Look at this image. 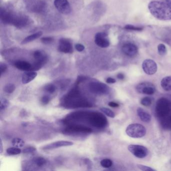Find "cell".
Returning a JSON list of instances; mask_svg holds the SVG:
<instances>
[{
	"label": "cell",
	"instance_id": "cell-1",
	"mask_svg": "<svg viewBox=\"0 0 171 171\" xmlns=\"http://www.w3.org/2000/svg\"><path fill=\"white\" fill-rule=\"evenodd\" d=\"M148 8L151 14L159 20H171V7L164 2H151Z\"/></svg>",
	"mask_w": 171,
	"mask_h": 171
},
{
	"label": "cell",
	"instance_id": "cell-2",
	"mask_svg": "<svg viewBox=\"0 0 171 171\" xmlns=\"http://www.w3.org/2000/svg\"><path fill=\"white\" fill-rule=\"evenodd\" d=\"M63 103L66 107L69 109L92 106L91 103L85 98H82L80 94L79 91L77 88H74L68 93L64 97Z\"/></svg>",
	"mask_w": 171,
	"mask_h": 171
},
{
	"label": "cell",
	"instance_id": "cell-3",
	"mask_svg": "<svg viewBox=\"0 0 171 171\" xmlns=\"http://www.w3.org/2000/svg\"><path fill=\"white\" fill-rule=\"evenodd\" d=\"M82 119H86L89 124L97 128H103L107 125V119L99 112H82Z\"/></svg>",
	"mask_w": 171,
	"mask_h": 171
},
{
	"label": "cell",
	"instance_id": "cell-4",
	"mask_svg": "<svg viewBox=\"0 0 171 171\" xmlns=\"http://www.w3.org/2000/svg\"><path fill=\"white\" fill-rule=\"evenodd\" d=\"M171 110V103L167 98H160L157 101L155 106V112L157 116L160 119L166 118Z\"/></svg>",
	"mask_w": 171,
	"mask_h": 171
},
{
	"label": "cell",
	"instance_id": "cell-5",
	"mask_svg": "<svg viewBox=\"0 0 171 171\" xmlns=\"http://www.w3.org/2000/svg\"><path fill=\"white\" fill-rule=\"evenodd\" d=\"M126 133L130 137L140 138L145 136L146 129L141 124H133L128 125L126 129Z\"/></svg>",
	"mask_w": 171,
	"mask_h": 171
},
{
	"label": "cell",
	"instance_id": "cell-6",
	"mask_svg": "<svg viewBox=\"0 0 171 171\" xmlns=\"http://www.w3.org/2000/svg\"><path fill=\"white\" fill-rule=\"evenodd\" d=\"M89 88L90 92L96 94H107L109 92V87L102 82H91Z\"/></svg>",
	"mask_w": 171,
	"mask_h": 171
},
{
	"label": "cell",
	"instance_id": "cell-7",
	"mask_svg": "<svg viewBox=\"0 0 171 171\" xmlns=\"http://www.w3.org/2000/svg\"><path fill=\"white\" fill-rule=\"evenodd\" d=\"M128 150L135 157L138 158H144L148 154V149L140 145H129Z\"/></svg>",
	"mask_w": 171,
	"mask_h": 171
},
{
	"label": "cell",
	"instance_id": "cell-8",
	"mask_svg": "<svg viewBox=\"0 0 171 171\" xmlns=\"http://www.w3.org/2000/svg\"><path fill=\"white\" fill-rule=\"evenodd\" d=\"M136 90L138 92L146 95H151L155 92V87L150 82H142L136 87Z\"/></svg>",
	"mask_w": 171,
	"mask_h": 171
},
{
	"label": "cell",
	"instance_id": "cell-9",
	"mask_svg": "<svg viewBox=\"0 0 171 171\" xmlns=\"http://www.w3.org/2000/svg\"><path fill=\"white\" fill-rule=\"evenodd\" d=\"M54 5L59 12L63 14H69L71 12L70 5L68 0H55Z\"/></svg>",
	"mask_w": 171,
	"mask_h": 171
},
{
	"label": "cell",
	"instance_id": "cell-10",
	"mask_svg": "<svg viewBox=\"0 0 171 171\" xmlns=\"http://www.w3.org/2000/svg\"><path fill=\"white\" fill-rule=\"evenodd\" d=\"M142 67L144 72L148 75L154 74L157 72V64L151 59L145 60L142 63Z\"/></svg>",
	"mask_w": 171,
	"mask_h": 171
},
{
	"label": "cell",
	"instance_id": "cell-11",
	"mask_svg": "<svg viewBox=\"0 0 171 171\" xmlns=\"http://www.w3.org/2000/svg\"><path fill=\"white\" fill-rule=\"evenodd\" d=\"M107 34L105 32H98L95 36V43L101 48H106L110 46V43L107 38Z\"/></svg>",
	"mask_w": 171,
	"mask_h": 171
},
{
	"label": "cell",
	"instance_id": "cell-12",
	"mask_svg": "<svg viewBox=\"0 0 171 171\" xmlns=\"http://www.w3.org/2000/svg\"><path fill=\"white\" fill-rule=\"evenodd\" d=\"M58 49L61 52L65 53H72L73 51L72 43L66 38H62L59 40Z\"/></svg>",
	"mask_w": 171,
	"mask_h": 171
},
{
	"label": "cell",
	"instance_id": "cell-13",
	"mask_svg": "<svg viewBox=\"0 0 171 171\" xmlns=\"http://www.w3.org/2000/svg\"><path fill=\"white\" fill-rule=\"evenodd\" d=\"M67 133H90L92 132L91 128L82 125L70 124L65 129Z\"/></svg>",
	"mask_w": 171,
	"mask_h": 171
},
{
	"label": "cell",
	"instance_id": "cell-14",
	"mask_svg": "<svg viewBox=\"0 0 171 171\" xmlns=\"http://www.w3.org/2000/svg\"><path fill=\"white\" fill-rule=\"evenodd\" d=\"M122 50L124 54L131 57H135L138 52L137 47L132 43L124 44L122 48Z\"/></svg>",
	"mask_w": 171,
	"mask_h": 171
},
{
	"label": "cell",
	"instance_id": "cell-15",
	"mask_svg": "<svg viewBox=\"0 0 171 171\" xmlns=\"http://www.w3.org/2000/svg\"><path fill=\"white\" fill-rule=\"evenodd\" d=\"M73 145V142H71L60 141L55 142L51 144L45 146L42 148V149L45 150H52V149L60 148L62 146H70Z\"/></svg>",
	"mask_w": 171,
	"mask_h": 171
},
{
	"label": "cell",
	"instance_id": "cell-16",
	"mask_svg": "<svg viewBox=\"0 0 171 171\" xmlns=\"http://www.w3.org/2000/svg\"><path fill=\"white\" fill-rule=\"evenodd\" d=\"M37 75V73L35 71H28L25 72L22 77L23 83L27 84L35 79Z\"/></svg>",
	"mask_w": 171,
	"mask_h": 171
},
{
	"label": "cell",
	"instance_id": "cell-17",
	"mask_svg": "<svg viewBox=\"0 0 171 171\" xmlns=\"http://www.w3.org/2000/svg\"><path fill=\"white\" fill-rule=\"evenodd\" d=\"M16 68L23 71H32V66L30 63L25 61H18L15 63Z\"/></svg>",
	"mask_w": 171,
	"mask_h": 171
},
{
	"label": "cell",
	"instance_id": "cell-18",
	"mask_svg": "<svg viewBox=\"0 0 171 171\" xmlns=\"http://www.w3.org/2000/svg\"><path fill=\"white\" fill-rule=\"evenodd\" d=\"M137 114L140 119L142 122L149 123L151 120V115L144 109L139 107L137 110Z\"/></svg>",
	"mask_w": 171,
	"mask_h": 171
},
{
	"label": "cell",
	"instance_id": "cell-19",
	"mask_svg": "<svg viewBox=\"0 0 171 171\" xmlns=\"http://www.w3.org/2000/svg\"><path fill=\"white\" fill-rule=\"evenodd\" d=\"M161 86L166 91H171V76L164 77L161 81Z\"/></svg>",
	"mask_w": 171,
	"mask_h": 171
},
{
	"label": "cell",
	"instance_id": "cell-20",
	"mask_svg": "<svg viewBox=\"0 0 171 171\" xmlns=\"http://www.w3.org/2000/svg\"><path fill=\"white\" fill-rule=\"evenodd\" d=\"M42 32H38L37 33H34V34H32L31 35L27 37L26 38H25L22 41V42L21 43L22 44H25L26 43H29V42L33 41L34 40L38 39V38L40 37L42 35Z\"/></svg>",
	"mask_w": 171,
	"mask_h": 171
},
{
	"label": "cell",
	"instance_id": "cell-21",
	"mask_svg": "<svg viewBox=\"0 0 171 171\" xmlns=\"http://www.w3.org/2000/svg\"><path fill=\"white\" fill-rule=\"evenodd\" d=\"M32 162L38 167H41L46 164V160L42 157H36L32 160Z\"/></svg>",
	"mask_w": 171,
	"mask_h": 171
},
{
	"label": "cell",
	"instance_id": "cell-22",
	"mask_svg": "<svg viewBox=\"0 0 171 171\" xmlns=\"http://www.w3.org/2000/svg\"><path fill=\"white\" fill-rule=\"evenodd\" d=\"M12 144L15 147L17 148H20L23 147L24 146L25 142L23 141V140H22L20 138H14L12 141Z\"/></svg>",
	"mask_w": 171,
	"mask_h": 171
},
{
	"label": "cell",
	"instance_id": "cell-23",
	"mask_svg": "<svg viewBox=\"0 0 171 171\" xmlns=\"http://www.w3.org/2000/svg\"><path fill=\"white\" fill-rule=\"evenodd\" d=\"M7 154L10 155H16L20 154L21 153V150L17 147L8 148L7 150Z\"/></svg>",
	"mask_w": 171,
	"mask_h": 171
},
{
	"label": "cell",
	"instance_id": "cell-24",
	"mask_svg": "<svg viewBox=\"0 0 171 171\" xmlns=\"http://www.w3.org/2000/svg\"><path fill=\"white\" fill-rule=\"evenodd\" d=\"M15 90V86L13 83L7 84L4 88V91L7 93H12Z\"/></svg>",
	"mask_w": 171,
	"mask_h": 171
},
{
	"label": "cell",
	"instance_id": "cell-25",
	"mask_svg": "<svg viewBox=\"0 0 171 171\" xmlns=\"http://www.w3.org/2000/svg\"><path fill=\"white\" fill-rule=\"evenodd\" d=\"M112 161L111 160L109 159H105L102 160V161H101V164L102 167L105 168H109L111 167L112 165Z\"/></svg>",
	"mask_w": 171,
	"mask_h": 171
},
{
	"label": "cell",
	"instance_id": "cell-26",
	"mask_svg": "<svg viewBox=\"0 0 171 171\" xmlns=\"http://www.w3.org/2000/svg\"><path fill=\"white\" fill-rule=\"evenodd\" d=\"M101 110L105 115L109 116L110 118H114L115 116V115L114 114V112L110 109H107L106 107H102V108H101Z\"/></svg>",
	"mask_w": 171,
	"mask_h": 171
},
{
	"label": "cell",
	"instance_id": "cell-27",
	"mask_svg": "<svg viewBox=\"0 0 171 171\" xmlns=\"http://www.w3.org/2000/svg\"><path fill=\"white\" fill-rule=\"evenodd\" d=\"M9 105V102L7 99L5 98H2L1 99V103H0V110H5L6 109Z\"/></svg>",
	"mask_w": 171,
	"mask_h": 171
},
{
	"label": "cell",
	"instance_id": "cell-28",
	"mask_svg": "<svg viewBox=\"0 0 171 171\" xmlns=\"http://www.w3.org/2000/svg\"><path fill=\"white\" fill-rule=\"evenodd\" d=\"M158 53L161 56H164L167 53V49L164 45L160 44L158 46Z\"/></svg>",
	"mask_w": 171,
	"mask_h": 171
},
{
	"label": "cell",
	"instance_id": "cell-29",
	"mask_svg": "<svg viewBox=\"0 0 171 171\" xmlns=\"http://www.w3.org/2000/svg\"><path fill=\"white\" fill-rule=\"evenodd\" d=\"M44 89L47 92L49 93H53L55 92L56 88V86L52 84H47L46 86H45Z\"/></svg>",
	"mask_w": 171,
	"mask_h": 171
},
{
	"label": "cell",
	"instance_id": "cell-30",
	"mask_svg": "<svg viewBox=\"0 0 171 171\" xmlns=\"http://www.w3.org/2000/svg\"><path fill=\"white\" fill-rule=\"evenodd\" d=\"M166 118L163 119V125L166 128H171V115L170 116H167Z\"/></svg>",
	"mask_w": 171,
	"mask_h": 171
},
{
	"label": "cell",
	"instance_id": "cell-31",
	"mask_svg": "<svg viewBox=\"0 0 171 171\" xmlns=\"http://www.w3.org/2000/svg\"><path fill=\"white\" fill-rule=\"evenodd\" d=\"M141 103L142 106H149L151 104V100L149 97H145L142 99Z\"/></svg>",
	"mask_w": 171,
	"mask_h": 171
},
{
	"label": "cell",
	"instance_id": "cell-32",
	"mask_svg": "<svg viewBox=\"0 0 171 171\" xmlns=\"http://www.w3.org/2000/svg\"><path fill=\"white\" fill-rule=\"evenodd\" d=\"M124 28L127 30H133V31H142V28L137 27H135L134 26L131 25H127L124 27Z\"/></svg>",
	"mask_w": 171,
	"mask_h": 171
},
{
	"label": "cell",
	"instance_id": "cell-33",
	"mask_svg": "<svg viewBox=\"0 0 171 171\" xmlns=\"http://www.w3.org/2000/svg\"><path fill=\"white\" fill-rule=\"evenodd\" d=\"M137 167L140 169V170H142L144 171H154L155 170L151 168V167H149L148 166H145V165H142V164H137Z\"/></svg>",
	"mask_w": 171,
	"mask_h": 171
},
{
	"label": "cell",
	"instance_id": "cell-34",
	"mask_svg": "<svg viewBox=\"0 0 171 171\" xmlns=\"http://www.w3.org/2000/svg\"><path fill=\"white\" fill-rule=\"evenodd\" d=\"M41 41L44 44H49V43L52 42L53 41V38L52 37H43V38L41 39Z\"/></svg>",
	"mask_w": 171,
	"mask_h": 171
},
{
	"label": "cell",
	"instance_id": "cell-35",
	"mask_svg": "<svg viewBox=\"0 0 171 171\" xmlns=\"http://www.w3.org/2000/svg\"><path fill=\"white\" fill-rule=\"evenodd\" d=\"M36 151V149L33 146H29L27 148H25L23 150V153L25 154H30Z\"/></svg>",
	"mask_w": 171,
	"mask_h": 171
},
{
	"label": "cell",
	"instance_id": "cell-36",
	"mask_svg": "<svg viewBox=\"0 0 171 171\" xmlns=\"http://www.w3.org/2000/svg\"><path fill=\"white\" fill-rule=\"evenodd\" d=\"M50 100V99L49 97L45 96L42 97L41 99V101L43 105H46L49 102Z\"/></svg>",
	"mask_w": 171,
	"mask_h": 171
},
{
	"label": "cell",
	"instance_id": "cell-37",
	"mask_svg": "<svg viewBox=\"0 0 171 171\" xmlns=\"http://www.w3.org/2000/svg\"><path fill=\"white\" fill-rule=\"evenodd\" d=\"M76 49L77 50V51L79 52H81V51H83L84 50V46L83 45L81 44H76L75 45Z\"/></svg>",
	"mask_w": 171,
	"mask_h": 171
},
{
	"label": "cell",
	"instance_id": "cell-38",
	"mask_svg": "<svg viewBox=\"0 0 171 171\" xmlns=\"http://www.w3.org/2000/svg\"><path fill=\"white\" fill-rule=\"evenodd\" d=\"M0 69H1V74H3V73L5 72L7 69V66L5 64L1 63L0 65Z\"/></svg>",
	"mask_w": 171,
	"mask_h": 171
},
{
	"label": "cell",
	"instance_id": "cell-39",
	"mask_svg": "<svg viewBox=\"0 0 171 171\" xmlns=\"http://www.w3.org/2000/svg\"><path fill=\"white\" fill-rule=\"evenodd\" d=\"M106 82L109 84L115 83L116 82V80L113 78H111V77H109L106 80Z\"/></svg>",
	"mask_w": 171,
	"mask_h": 171
},
{
	"label": "cell",
	"instance_id": "cell-40",
	"mask_svg": "<svg viewBox=\"0 0 171 171\" xmlns=\"http://www.w3.org/2000/svg\"><path fill=\"white\" fill-rule=\"evenodd\" d=\"M109 106L111 107H118L119 106V104L115 102H110L109 103Z\"/></svg>",
	"mask_w": 171,
	"mask_h": 171
},
{
	"label": "cell",
	"instance_id": "cell-41",
	"mask_svg": "<svg viewBox=\"0 0 171 171\" xmlns=\"http://www.w3.org/2000/svg\"><path fill=\"white\" fill-rule=\"evenodd\" d=\"M117 77H118V79H124V75L122 74V73H119L118 75H117Z\"/></svg>",
	"mask_w": 171,
	"mask_h": 171
},
{
	"label": "cell",
	"instance_id": "cell-42",
	"mask_svg": "<svg viewBox=\"0 0 171 171\" xmlns=\"http://www.w3.org/2000/svg\"><path fill=\"white\" fill-rule=\"evenodd\" d=\"M163 1L171 7V0H163Z\"/></svg>",
	"mask_w": 171,
	"mask_h": 171
},
{
	"label": "cell",
	"instance_id": "cell-43",
	"mask_svg": "<svg viewBox=\"0 0 171 171\" xmlns=\"http://www.w3.org/2000/svg\"><path fill=\"white\" fill-rule=\"evenodd\" d=\"M1 153L2 152V142L1 141Z\"/></svg>",
	"mask_w": 171,
	"mask_h": 171
}]
</instances>
